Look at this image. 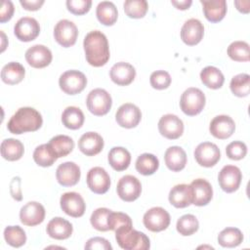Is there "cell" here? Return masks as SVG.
<instances>
[{
	"label": "cell",
	"mask_w": 250,
	"mask_h": 250,
	"mask_svg": "<svg viewBox=\"0 0 250 250\" xmlns=\"http://www.w3.org/2000/svg\"><path fill=\"white\" fill-rule=\"evenodd\" d=\"M60 204L62 210L68 216L79 218L84 215L86 204L83 197L74 191L65 192L61 196Z\"/></svg>",
	"instance_id": "7c38bea8"
},
{
	"label": "cell",
	"mask_w": 250,
	"mask_h": 250,
	"mask_svg": "<svg viewBox=\"0 0 250 250\" xmlns=\"http://www.w3.org/2000/svg\"><path fill=\"white\" fill-rule=\"evenodd\" d=\"M96 15L101 23L104 25H112L117 21V8L110 1H102L98 4Z\"/></svg>",
	"instance_id": "1f68e13d"
},
{
	"label": "cell",
	"mask_w": 250,
	"mask_h": 250,
	"mask_svg": "<svg viewBox=\"0 0 250 250\" xmlns=\"http://www.w3.org/2000/svg\"><path fill=\"white\" fill-rule=\"evenodd\" d=\"M235 130V123L233 119L229 115H217L215 116L209 125V131L212 136L217 139L225 140L229 138Z\"/></svg>",
	"instance_id": "d6986e66"
},
{
	"label": "cell",
	"mask_w": 250,
	"mask_h": 250,
	"mask_svg": "<svg viewBox=\"0 0 250 250\" xmlns=\"http://www.w3.org/2000/svg\"><path fill=\"white\" fill-rule=\"evenodd\" d=\"M78 36L76 25L68 20H61L54 28L55 40L62 47L68 48L75 44Z\"/></svg>",
	"instance_id": "ba28073f"
},
{
	"label": "cell",
	"mask_w": 250,
	"mask_h": 250,
	"mask_svg": "<svg viewBox=\"0 0 250 250\" xmlns=\"http://www.w3.org/2000/svg\"><path fill=\"white\" fill-rule=\"evenodd\" d=\"M4 238L9 245L19 248L25 243L26 234L20 226H8L4 229Z\"/></svg>",
	"instance_id": "ab89813d"
},
{
	"label": "cell",
	"mask_w": 250,
	"mask_h": 250,
	"mask_svg": "<svg viewBox=\"0 0 250 250\" xmlns=\"http://www.w3.org/2000/svg\"><path fill=\"white\" fill-rule=\"evenodd\" d=\"M1 155L9 161H16L21 158L24 152L23 145L17 139H5L1 143Z\"/></svg>",
	"instance_id": "4dcf8cb0"
},
{
	"label": "cell",
	"mask_w": 250,
	"mask_h": 250,
	"mask_svg": "<svg viewBox=\"0 0 250 250\" xmlns=\"http://www.w3.org/2000/svg\"><path fill=\"white\" fill-rule=\"evenodd\" d=\"M230 91L236 97L242 98L249 95L250 92V76L247 73H239L230 80Z\"/></svg>",
	"instance_id": "f35d334b"
},
{
	"label": "cell",
	"mask_w": 250,
	"mask_h": 250,
	"mask_svg": "<svg viewBox=\"0 0 250 250\" xmlns=\"http://www.w3.org/2000/svg\"><path fill=\"white\" fill-rule=\"evenodd\" d=\"M33 159L37 165L49 167L57 161L58 156L49 144H43L34 149Z\"/></svg>",
	"instance_id": "e575fe53"
},
{
	"label": "cell",
	"mask_w": 250,
	"mask_h": 250,
	"mask_svg": "<svg viewBox=\"0 0 250 250\" xmlns=\"http://www.w3.org/2000/svg\"><path fill=\"white\" fill-rule=\"evenodd\" d=\"M227 156L231 160H240L247 153V146L243 142L234 141L229 143L226 147Z\"/></svg>",
	"instance_id": "bcb514c9"
},
{
	"label": "cell",
	"mask_w": 250,
	"mask_h": 250,
	"mask_svg": "<svg viewBox=\"0 0 250 250\" xmlns=\"http://www.w3.org/2000/svg\"><path fill=\"white\" fill-rule=\"evenodd\" d=\"M78 148L85 155L94 156L104 148V139L96 132H87L80 137Z\"/></svg>",
	"instance_id": "cb8c5ba5"
},
{
	"label": "cell",
	"mask_w": 250,
	"mask_h": 250,
	"mask_svg": "<svg viewBox=\"0 0 250 250\" xmlns=\"http://www.w3.org/2000/svg\"><path fill=\"white\" fill-rule=\"evenodd\" d=\"M118 245L125 250H146L150 247L149 238L142 231L133 229V225H124L115 230Z\"/></svg>",
	"instance_id": "3957f363"
},
{
	"label": "cell",
	"mask_w": 250,
	"mask_h": 250,
	"mask_svg": "<svg viewBox=\"0 0 250 250\" xmlns=\"http://www.w3.org/2000/svg\"><path fill=\"white\" fill-rule=\"evenodd\" d=\"M83 47L89 64L99 67L109 60V47L106 36L100 30H92L86 34Z\"/></svg>",
	"instance_id": "6da1fadb"
},
{
	"label": "cell",
	"mask_w": 250,
	"mask_h": 250,
	"mask_svg": "<svg viewBox=\"0 0 250 250\" xmlns=\"http://www.w3.org/2000/svg\"><path fill=\"white\" fill-rule=\"evenodd\" d=\"M204 35V26L197 19H189L181 28V39L188 46L198 44Z\"/></svg>",
	"instance_id": "ac0fdd59"
},
{
	"label": "cell",
	"mask_w": 250,
	"mask_h": 250,
	"mask_svg": "<svg viewBox=\"0 0 250 250\" xmlns=\"http://www.w3.org/2000/svg\"><path fill=\"white\" fill-rule=\"evenodd\" d=\"M16 37L23 42L34 40L40 33V25L38 21L31 17L21 18L14 26Z\"/></svg>",
	"instance_id": "5bb4252c"
},
{
	"label": "cell",
	"mask_w": 250,
	"mask_h": 250,
	"mask_svg": "<svg viewBox=\"0 0 250 250\" xmlns=\"http://www.w3.org/2000/svg\"><path fill=\"white\" fill-rule=\"evenodd\" d=\"M194 158L200 166L212 167L220 160L221 152L217 145L210 142H203L195 147Z\"/></svg>",
	"instance_id": "8fae6325"
},
{
	"label": "cell",
	"mask_w": 250,
	"mask_h": 250,
	"mask_svg": "<svg viewBox=\"0 0 250 250\" xmlns=\"http://www.w3.org/2000/svg\"><path fill=\"white\" fill-rule=\"evenodd\" d=\"M107 225L109 230L115 231L119 227L124 225H133L131 218L122 212H110L107 218Z\"/></svg>",
	"instance_id": "7dc6e473"
},
{
	"label": "cell",
	"mask_w": 250,
	"mask_h": 250,
	"mask_svg": "<svg viewBox=\"0 0 250 250\" xmlns=\"http://www.w3.org/2000/svg\"><path fill=\"white\" fill-rule=\"evenodd\" d=\"M20 3L27 11H36L44 4V0H20Z\"/></svg>",
	"instance_id": "f5cc1de1"
},
{
	"label": "cell",
	"mask_w": 250,
	"mask_h": 250,
	"mask_svg": "<svg viewBox=\"0 0 250 250\" xmlns=\"http://www.w3.org/2000/svg\"><path fill=\"white\" fill-rule=\"evenodd\" d=\"M10 192L14 199L17 201H21L22 199V193L21 188V178L15 177L10 183Z\"/></svg>",
	"instance_id": "816d5d0a"
},
{
	"label": "cell",
	"mask_w": 250,
	"mask_h": 250,
	"mask_svg": "<svg viewBox=\"0 0 250 250\" xmlns=\"http://www.w3.org/2000/svg\"><path fill=\"white\" fill-rule=\"evenodd\" d=\"M172 5H174L179 10H187L191 5V0H171Z\"/></svg>",
	"instance_id": "db71d44e"
},
{
	"label": "cell",
	"mask_w": 250,
	"mask_h": 250,
	"mask_svg": "<svg viewBox=\"0 0 250 250\" xmlns=\"http://www.w3.org/2000/svg\"><path fill=\"white\" fill-rule=\"evenodd\" d=\"M110 212H111V210L104 208V207L96 209L92 213L91 218H90L92 227L100 231L109 230V228L107 225V218H108V215Z\"/></svg>",
	"instance_id": "ee69618b"
},
{
	"label": "cell",
	"mask_w": 250,
	"mask_h": 250,
	"mask_svg": "<svg viewBox=\"0 0 250 250\" xmlns=\"http://www.w3.org/2000/svg\"><path fill=\"white\" fill-rule=\"evenodd\" d=\"M112 82L119 86H126L133 82L136 76L135 67L125 62H119L112 65L109 71Z\"/></svg>",
	"instance_id": "603a6c76"
},
{
	"label": "cell",
	"mask_w": 250,
	"mask_h": 250,
	"mask_svg": "<svg viewBox=\"0 0 250 250\" xmlns=\"http://www.w3.org/2000/svg\"><path fill=\"white\" fill-rule=\"evenodd\" d=\"M149 82L152 88L156 90H164L171 84V76L165 70H156L150 74Z\"/></svg>",
	"instance_id": "f6af8a7d"
},
{
	"label": "cell",
	"mask_w": 250,
	"mask_h": 250,
	"mask_svg": "<svg viewBox=\"0 0 250 250\" xmlns=\"http://www.w3.org/2000/svg\"><path fill=\"white\" fill-rule=\"evenodd\" d=\"M14 4L10 0H3L0 10V22H6L10 21L14 14Z\"/></svg>",
	"instance_id": "f907efd6"
},
{
	"label": "cell",
	"mask_w": 250,
	"mask_h": 250,
	"mask_svg": "<svg viewBox=\"0 0 250 250\" xmlns=\"http://www.w3.org/2000/svg\"><path fill=\"white\" fill-rule=\"evenodd\" d=\"M242 179L241 171L234 165L224 166L218 176V182L221 188L228 193L237 190Z\"/></svg>",
	"instance_id": "30bf717a"
},
{
	"label": "cell",
	"mask_w": 250,
	"mask_h": 250,
	"mask_svg": "<svg viewBox=\"0 0 250 250\" xmlns=\"http://www.w3.org/2000/svg\"><path fill=\"white\" fill-rule=\"evenodd\" d=\"M25 75V69L18 62H11L5 64L1 70V79L4 83L15 85L20 83Z\"/></svg>",
	"instance_id": "f1b7e54d"
},
{
	"label": "cell",
	"mask_w": 250,
	"mask_h": 250,
	"mask_svg": "<svg viewBox=\"0 0 250 250\" xmlns=\"http://www.w3.org/2000/svg\"><path fill=\"white\" fill-rule=\"evenodd\" d=\"M200 79L202 83L210 89L221 88L225 81V77L222 71L212 65H208L201 70Z\"/></svg>",
	"instance_id": "d6a6232c"
},
{
	"label": "cell",
	"mask_w": 250,
	"mask_h": 250,
	"mask_svg": "<svg viewBox=\"0 0 250 250\" xmlns=\"http://www.w3.org/2000/svg\"><path fill=\"white\" fill-rule=\"evenodd\" d=\"M107 159L112 169L115 171H123L130 165L131 154L122 146H114L109 150Z\"/></svg>",
	"instance_id": "f546056e"
},
{
	"label": "cell",
	"mask_w": 250,
	"mask_h": 250,
	"mask_svg": "<svg viewBox=\"0 0 250 250\" xmlns=\"http://www.w3.org/2000/svg\"><path fill=\"white\" fill-rule=\"evenodd\" d=\"M169 201L176 208H185L192 204V191L189 185L180 184L173 187L169 192Z\"/></svg>",
	"instance_id": "d4e9b609"
},
{
	"label": "cell",
	"mask_w": 250,
	"mask_h": 250,
	"mask_svg": "<svg viewBox=\"0 0 250 250\" xmlns=\"http://www.w3.org/2000/svg\"><path fill=\"white\" fill-rule=\"evenodd\" d=\"M170 215L162 207H152L148 209L143 218L145 227L153 232H158L166 229L170 225Z\"/></svg>",
	"instance_id": "52a82bcc"
},
{
	"label": "cell",
	"mask_w": 250,
	"mask_h": 250,
	"mask_svg": "<svg viewBox=\"0 0 250 250\" xmlns=\"http://www.w3.org/2000/svg\"><path fill=\"white\" fill-rule=\"evenodd\" d=\"M85 249H98V250H111L112 246L109 241L104 237H92L87 240L85 244Z\"/></svg>",
	"instance_id": "681fc988"
},
{
	"label": "cell",
	"mask_w": 250,
	"mask_h": 250,
	"mask_svg": "<svg viewBox=\"0 0 250 250\" xmlns=\"http://www.w3.org/2000/svg\"><path fill=\"white\" fill-rule=\"evenodd\" d=\"M47 234L58 240L68 238L73 230L72 225L65 219L61 217L53 218L47 225Z\"/></svg>",
	"instance_id": "484cf974"
},
{
	"label": "cell",
	"mask_w": 250,
	"mask_h": 250,
	"mask_svg": "<svg viewBox=\"0 0 250 250\" xmlns=\"http://www.w3.org/2000/svg\"><path fill=\"white\" fill-rule=\"evenodd\" d=\"M206 99L204 93L198 88L190 87L185 90L182 94L180 99V107L185 114L194 116L202 111Z\"/></svg>",
	"instance_id": "277c9868"
},
{
	"label": "cell",
	"mask_w": 250,
	"mask_h": 250,
	"mask_svg": "<svg viewBox=\"0 0 250 250\" xmlns=\"http://www.w3.org/2000/svg\"><path fill=\"white\" fill-rule=\"evenodd\" d=\"M142 118L141 109L131 103H126L120 105L115 113V119L119 126L123 128L136 127Z\"/></svg>",
	"instance_id": "4fadbf2b"
},
{
	"label": "cell",
	"mask_w": 250,
	"mask_h": 250,
	"mask_svg": "<svg viewBox=\"0 0 250 250\" xmlns=\"http://www.w3.org/2000/svg\"><path fill=\"white\" fill-rule=\"evenodd\" d=\"M198 227H199L198 220L194 215H191V214H186L180 217L176 225L177 231L184 236H188L193 234L194 232L197 231Z\"/></svg>",
	"instance_id": "60d3db41"
},
{
	"label": "cell",
	"mask_w": 250,
	"mask_h": 250,
	"mask_svg": "<svg viewBox=\"0 0 250 250\" xmlns=\"http://www.w3.org/2000/svg\"><path fill=\"white\" fill-rule=\"evenodd\" d=\"M123 7L126 15L132 19H141L145 17L148 9L146 0H126Z\"/></svg>",
	"instance_id": "7bdbcfd3"
},
{
	"label": "cell",
	"mask_w": 250,
	"mask_h": 250,
	"mask_svg": "<svg viewBox=\"0 0 250 250\" xmlns=\"http://www.w3.org/2000/svg\"><path fill=\"white\" fill-rule=\"evenodd\" d=\"M53 56L49 48L44 45H34L25 52V60L29 65L35 68H43L50 64Z\"/></svg>",
	"instance_id": "44dd1931"
},
{
	"label": "cell",
	"mask_w": 250,
	"mask_h": 250,
	"mask_svg": "<svg viewBox=\"0 0 250 250\" xmlns=\"http://www.w3.org/2000/svg\"><path fill=\"white\" fill-rule=\"evenodd\" d=\"M203 6L205 18L211 22L222 21L227 13V2L225 0H200Z\"/></svg>",
	"instance_id": "4316f807"
},
{
	"label": "cell",
	"mask_w": 250,
	"mask_h": 250,
	"mask_svg": "<svg viewBox=\"0 0 250 250\" xmlns=\"http://www.w3.org/2000/svg\"><path fill=\"white\" fill-rule=\"evenodd\" d=\"M80 176L81 172L79 166L72 161H66L60 164L56 170L57 181L62 187H72L76 185Z\"/></svg>",
	"instance_id": "ffe728a7"
},
{
	"label": "cell",
	"mask_w": 250,
	"mask_h": 250,
	"mask_svg": "<svg viewBox=\"0 0 250 250\" xmlns=\"http://www.w3.org/2000/svg\"><path fill=\"white\" fill-rule=\"evenodd\" d=\"M234 5L236 6V9L241 13L247 14L249 12L250 2L248 0H246V1H234Z\"/></svg>",
	"instance_id": "11a10c76"
},
{
	"label": "cell",
	"mask_w": 250,
	"mask_h": 250,
	"mask_svg": "<svg viewBox=\"0 0 250 250\" xmlns=\"http://www.w3.org/2000/svg\"><path fill=\"white\" fill-rule=\"evenodd\" d=\"M243 241V234L237 228H226L218 235V242L223 247L233 248Z\"/></svg>",
	"instance_id": "8d00e7d4"
},
{
	"label": "cell",
	"mask_w": 250,
	"mask_h": 250,
	"mask_svg": "<svg viewBox=\"0 0 250 250\" xmlns=\"http://www.w3.org/2000/svg\"><path fill=\"white\" fill-rule=\"evenodd\" d=\"M164 160L169 170L173 172H179L186 167L187 154L181 146H173L166 149Z\"/></svg>",
	"instance_id": "83f0119b"
},
{
	"label": "cell",
	"mask_w": 250,
	"mask_h": 250,
	"mask_svg": "<svg viewBox=\"0 0 250 250\" xmlns=\"http://www.w3.org/2000/svg\"><path fill=\"white\" fill-rule=\"evenodd\" d=\"M62 122L68 129H79L84 123V114L79 107L67 106L62 113Z\"/></svg>",
	"instance_id": "836d02e7"
},
{
	"label": "cell",
	"mask_w": 250,
	"mask_h": 250,
	"mask_svg": "<svg viewBox=\"0 0 250 250\" xmlns=\"http://www.w3.org/2000/svg\"><path fill=\"white\" fill-rule=\"evenodd\" d=\"M229 57L235 62L249 61V44L245 41H234L228 47Z\"/></svg>",
	"instance_id": "b9f144b4"
},
{
	"label": "cell",
	"mask_w": 250,
	"mask_h": 250,
	"mask_svg": "<svg viewBox=\"0 0 250 250\" xmlns=\"http://www.w3.org/2000/svg\"><path fill=\"white\" fill-rule=\"evenodd\" d=\"M45 218L44 206L36 201H29L20 211V220L24 226L34 227L41 224Z\"/></svg>",
	"instance_id": "e0dca14e"
},
{
	"label": "cell",
	"mask_w": 250,
	"mask_h": 250,
	"mask_svg": "<svg viewBox=\"0 0 250 250\" xmlns=\"http://www.w3.org/2000/svg\"><path fill=\"white\" fill-rule=\"evenodd\" d=\"M48 144L51 146L58 158L66 156L74 147L73 140L66 135H57L53 137Z\"/></svg>",
	"instance_id": "d590c367"
},
{
	"label": "cell",
	"mask_w": 250,
	"mask_h": 250,
	"mask_svg": "<svg viewBox=\"0 0 250 250\" xmlns=\"http://www.w3.org/2000/svg\"><path fill=\"white\" fill-rule=\"evenodd\" d=\"M86 104L91 113L97 116H103L109 111L112 100L107 91L102 88H97L88 94Z\"/></svg>",
	"instance_id": "5b68a950"
},
{
	"label": "cell",
	"mask_w": 250,
	"mask_h": 250,
	"mask_svg": "<svg viewBox=\"0 0 250 250\" xmlns=\"http://www.w3.org/2000/svg\"><path fill=\"white\" fill-rule=\"evenodd\" d=\"M43 123L42 115L33 107L19 108L10 118L7 128L12 134L20 135L26 132L37 131Z\"/></svg>",
	"instance_id": "7a4b0ae2"
},
{
	"label": "cell",
	"mask_w": 250,
	"mask_h": 250,
	"mask_svg": "<svg viewBox=\"0 0 250 250\" xmlns=\"http://www.w3.org/2000/svg\"><path fill=\"white\" fill-rule=\"evenodd\" d=\"M192 191V204L196 206L207 205L213 197V189L210 183L204 179H195L190 183Z\"/></svg>",
	"instance_id": "7402d4cb"
},
{
	"label": "cell",
	"mask_w": 250,
	"mask_h": 250,
	"mask_svg": "<svg viewBox=\"0 0 250 250\" xmlns=\"http://www.w3.org/2000/svg\"><path fill=\"white\" fill-rule=\"evenodd\" d=\"M92 5L91 0H67L66 7L67 10L74 15L86 14Z\"/></svg>",
	"instance_id": "c3c4849f"
},
{
	"label": "cell",
	"mask_w": 250,
	"mask_h": 250,
	"mask_svg": "<svg viewBox=\"0 0 250 250\" xmlns=\"http://www.w3.org/2000/svg\"><path fill=\"white\" fill-rule=\"evenodd\" d=\"M1 36H2V49H1V52H3L6 48V44H5V41H6V36L4 34L3 31H1Z\"/></svg>",
	"instance_id": "9f6ffc18"
},
{
	"label": "cell",
	"mask_w": 250,
	"mask_h": 250,
	"mask_svg": "<svg viewBox=\"0 0 250 250\" xmlns=\"http://www.w3.org/2000/svg\"><path fill=\"white\" fill-rule=\"evenodd\" d=\"M87 84L85 74L79 70L71 69L63 72L59 79L60 88L67 95H76L84 90Z\"/></svg>",
	"instance_id": "8992f818"
},
{
	"label": "cell",
	"mask_w": 250,
	"mask_h": 250,
	"mask_svg": "<svg viewBox=\"0 0 250 250\" xmlns=\"http://www.w3.org/2000/svg\"><path fill=\"white\" fill-rule=\"evenodd\" d=\"M159 133L169 140H176L183 135L184 123L175 114H165L158 121Z\"/></svg>",
	"instance_id": "2e32d148"
},
{
	"label": "cell",
	"mask_w": 250,
	"mask_h": 250,
	"mask_svg": "<svg viewBox=\"0 0 250 250\" xmlns=\"http://www.w3.org/2000/svg\"><path fill=\"white\" fill-rule=\"evenodd\" d=\"M158 167V158L151 153H143L136 160V170L144 176L154 174Z\"/></svg>",
	"instance_id": "74e56055"
},
{
	"label": "cell",
	"mask_w": 250,
	"mask_h": 250,
	"mask_svg": "<svg viewBox=\"0 0 250 250\" xmlns=\"http://www.w3.org/2000/svg\"><path fill=\"white\" fill-rule=\"evenodd\" d=\"M116 191L123 201L132 202L141 195L142 185L135 176L125 175L118 181Z\"/></svg>",
	"instance_id": "9c48e42d"
},
{
	"label": "cell",
	"mask_w": 250,
	"mask_h": 250,
	"mask_svg": "<svg viewBox=\"0 0 250 250\" xmlns=\"http://www.w3.org/2000/svg\"><path fill=\"white\" fill-rule=\"evenodd\" d=\"M88 188L95 193L104 194L110 187V177L102 167H93L87 173Z\"/></svg>",
	"instance_id": "9a60e30c"
}]
</instances>
